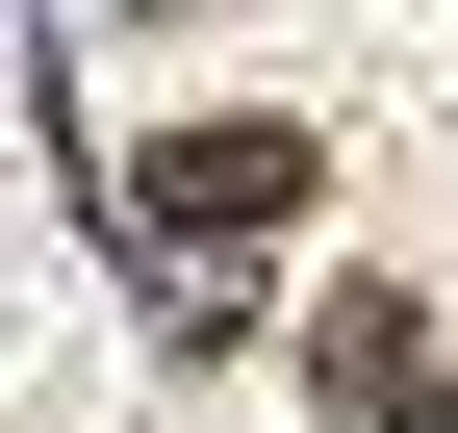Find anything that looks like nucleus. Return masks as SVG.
Here are the masks:
<instances>
[{"instance_id": "f257e3e1", "label": "nucleus", "mask_w": 458, "mask_h": 433, "mask_svg": "<svg viewBox=\"0 0 458 433\" xmlns=\"http://www.w3.org/2000/svg\"><path fill=\"white\" fill-rule=\"evenodd\" d=\"M306 179H331V128H280V102H179V128L128 153V230H153V255H255V230H306Z\"/></svg>"}, {"instance_id": "7ed1b4c3", "label": "nucleus", "mask_w": 458, "mask_h": 433, "mask_svg": "<svg viewBox=\"0 0 458 433\" xmlns=\"http://www.w3.org/2000/svg\"><path fill=\"white\" fill-rule=\"evenodd\" d=\"M408 433H458V383H408Z\"/></svg>"}, {"instance_id": "f03ea898", "label": "nucleus", "mask_w": 458, "mask_h": 433, "mask_svg": "<svg viewBox=\"0 0 458 433\" xmlns=\"http://www.w3.org/2000/svg\"><path fill=\"white\" fill-rule=\"evenodd\" d=\"M306 383L408 433V383H433V332H408V281H331V332H306Z\"/></svg>"}]
</instances>
